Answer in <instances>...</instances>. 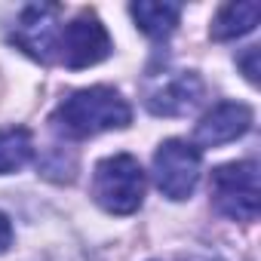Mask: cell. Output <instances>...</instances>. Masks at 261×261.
I'll return each instance as SVG.
<instances>
[{
	"label": "cell",
	"instance_id": "6da1fadb",
	"mask_svg": "<svg viewBox=\"0 0 261 261\" xmlns=\"http://www.w3.org/2000/svg\"><path fill=\"white\" fill-rule=\"evenodd\" d=\"M129 120H133V108L111 86H89L71 92L53 117L56 129L68 139H89L108 129H123L129 126Z\"/></svg>",
	"mask_w": 261,
	"mask_h": 261
},
{
	"label": "cell",
	"instance_id": "7a4b0ae2",
	"mask_svg": "<svg viewBox=\"0 0 261 261\" xmlns=\"http://www.w3.org/2000/svg\"><path fill=\"white\" fill-rule=\"evenodd\" d=\"M92 200L111 215H133L145 203V172L133 154L105 157L92 172Z\"/></svg>",
	"mask_w": 261,
	"mask_h": 261
},
{
	"label": "cell",
	"instance_id": "3957f363",
	"mask_svg": "<svg viewBox=\"0 0 261 261\" xmlns=\"http://www.w3.org/2000/svg\"><path fill=\"white\" fill-rule=\"evenodd\" d=\"M212 203L230 221L258 218V163H227L212 172Z\"/></svg>",
	"mask_w": 261,
	"mask_h": 261
},
{
	"label": "cell",
	"instance_id": "277c9868",
	"mask_svg": "<svg viewBox=\"0 0 261 261\" xmlns=\"http://www.w3.org/2000/svg\"><path fill=\"white\" fill-rule=\"evenodd\" d=\"M203 172V154L197 145H188L181 139H166L154 154V181L163 197L169 200H188L200 181Z\"/></svg>",
	"mask_w": 261,
	"mask_h": 261
},
{
	"label": "cell",
	"instance_id": "5b68a950",
	"mask_svg": "<svg viewBox=\"0 0 261 261\" xmlns=\"http://www.w3.org/2000/svg\"><path fill=\"white\" fill-rule=\"evenodd\" d=\"M62 28H65L62 25V7H56V4H31V7L22 10L19 22L13 28V43L25 56L49 65V62L59 59Z\"/></svg>",
	"mask_w": 261,
	"mask_h": 261
},
{
	"label": "cell",
	"instance_id": "8992f818",
	"mask_svg": "<svg viewBox=\"0 0 261 261\" xmlns=\"http://www.w3.org/2000/svg\"><path fill=\"white\" fill-rule=\"evenodd\" d=\"M203 98V80L194 71H160L145 83V105L157 117H178L197 108Z\"/></svg>",
	"mask_w": 261,
	"mask_h": 261
},
{
	"label": "cell",
	"instance_id": "52a82bcc",
	"mask_svg": "<svg viewBox=\"0 0 261 261\" xmlns=\"http://www.w3.org/2000/svg\"><path fill=\"white\" fill-rule=\"evenodd\" d=\"M111 37L105 31V25L92 16V13H80L71 25L62 28V43H59V59L80 71L89 65H98L111 56Z\"/></svg>",
	"mask_w": 261,
	"mask_h": 261
},
{
	"label": "cell",
	"instance_id": "ba28073f",
	"mask_svg": "<svg viewBox=\"0 0 261 261\" xmlns=\"http://www.w3.org/2000/svg\"><path fill=\"white\" fill-rule=\"evenodd\" d=\"M249 126H252V108L249 105H243V101H221L197 123L194 142L200 148H218V145H227V142L246 136Z\"/></svg>",
	"mask_w": 261,
	"mask_h": 261
},
{
	"label": "cell",
	"instance_id": "9c48e42d",
	"mask_svg": "<svg viewBox=\"0 0 261 261\" xmlns=\"http://www.w3.org/2000/svg\"><path fill=\"white\" fill-rule=\"evenodd\" d=\"M261 19V4L255 0H240V4H227L218 10V16L212 19V40H237L243 34H249Z\"/></svg>",
	"mask_w": 261,
	"mask_h": 261
},
{
	"label": "cell",
	"instance_id": "30bf717a",
	"mask_svg": "<svg viewBox=\"0 0 261 261\" xmlns=\"http://www.w3.org/2000/svg\"><path fill=\"white\" fill-rule=\"evenodd\" d=\"M129 13H133L136 25L148 37H154V40L169 37L175 31L178 19H181V7L178 4H166V0H163V4H160V0H139V4L129 7Z\"/></svg>",
	"mask_w": 261,
	"mask_h": 261
},
{
	"label": "cell",
	"instance_id": "8fae6325",
	"mask_svg": "<svg viewBox=\"0 0 261 261\" xmlns=\"http://www.w3.org/2000/svg\"><path fill=\"white\" fill-rule=\"evenodd\" d=\"M31 157H34V139L25 126L0 133V175H10V172L22 169Z\"/></svg>",
	"mask_w": 261,
	"mask_h": 261
},
{
	"label": "cell",
	"instance_id": "7c38bea8",
	"mask_svg": "<svg viewBox=\"0 0 261 261\" xmlns=\"http://www.w3.org/2000/svg\"><path fill=\"white\" fill-rule=\"evenodd\" d=\"M255 59H258V46H249L246 56L240 59V65H243V71H246V77L252 83H258V65H255Z\"/></svg>",
	"mask_w": 261,
	"mask_h": 261
},
{
	"label": "cell",
	"instance_id": "4fadbf2b",
	"mask_svg": "<svg viewBox=\"0 0 261 261\" xmlns=\"http://www.w3.org/2000/svg\"><path fill=\"white\" fill-rule=\"evenodd\" d=\"M13 246V224H10V218L0 212V252H7Z\"/></svg>",
	"mask_w": 261,
	"mask_h": 261
},
{
	"label": "cell",
	"instance_id": "5bb4252c",
	"mask_svg": "<svg viewBox=\"0 0 261 261\" xmlns=\"http://www.w3.org/2000/svg\"><path fill=\"white\" fill-rule=\"evenodd\" d=\"M181 261H221V258H215V255H188Z\"/></svg>",
	"mask_w": 261,
	"mask_h": 261
}]
</instances>
